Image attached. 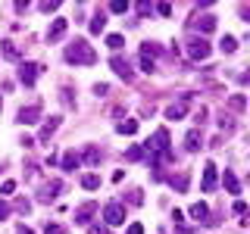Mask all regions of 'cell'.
I'll list each match as a JSON object with an SVG mask.
<instances>
[{
    "label": "cell",
    "instance_id": "cell-43",
    "mask_svg": "<svg viewBox=\"0 0 250 234\" xmlns=\"http://www.w3.org/2000/svg\"><path fill=\"white\" fill-rule=\"evenodd\" d=\"M22 147H25V150H28V147H35V137H28V135H22Z\"/></svg>",
    "mask_w": 250,
    "mask_h": 234
},
{
    "label": "cell",
    "instance_id": "cell-10",
    "mask_svg": "<svg viewBox=\"0 0 250 234\" xmlns=\"http://www.w3.org/2000/svg\"><path fill=\"white\" fill-rule=\"evenodd\" d=\"M41 119V103H31V106H22L19 109V122L22 125H31V122H38Z\"/></svg>",
    "mask_w": 250,
    "mask_h": 234
},
{
    "label": "cell",
    "instance_id": "cell-35",
    "mask_svg": "<svg viewBox=\"0 0 250 234\" xmlns=\"http://www.w3.org/2000/svg\"><path fill=\"white\" fill-rule=\"evenodd\" d=\"M16 209H19V213H25V215H28V213H31V203H28V200H19V203H16Z\"/></svg>",
    "mask_w": 250,
    "mask_h": 234
},
{
    "label": "cell",
    "instance_id": "cell-22",
    "mask_svg": "<svg viewBox=\"0 0 250 234\" xmlns=\"http://www.w3.org/2000/svg\"><path fill=\"white\" fill-rule=\"evenodd\" d=\"M125 159H128V162H141V159H144V147H141V144L128 147V150H125Z\"/></svg>",
    "mask_w": 250,
    "mask_h": 234
},
{
    "label": "cell",
    "instance_id": "cell-32",
    "mask_svg": "<svg viewBox=\"0 0 250 234\" xmlns=\"http://www.w3.org/2000/svg\"><path fill=\"white\" fill-rule=\"evenodd\" d=\"M141 69H144V72H153V69H156V62H153L150 57H141Z\"/></svg>",
    "mask_w": 250,
    "mask_h": 234
},
{
    "label": "cell",
    "instance_id": "cell-38",
    "mask_svg": "<svg viewBox=\"0 0 250 234\" xmlns=\"http://www.w3.org/2000/svg\"><path fill=\"white\" fill-rule=\"evenodd\" d=\"M244 213H247V203L238 200V203H234V215H244Z\"/></svg>",
    "mask_w": 250,
    "mask_h": 234
},
{
    "label": "cell",
    "instance_id": "cell-4",
    "mask_svg": "<svg viewBox=\"0 0 250 234\" xmlns=\"http://www.w3.org/2000/svg\"><path fill=\"white\" fill-rule=\"evenodd\" d=\"M104 222L109 225V228L125 222V206H122V203H106V206H104Z\"/></svg>",
    "mask_w": 250,
    "mask_h": 234
},
{
    "label": "cell",
    "instance_id": "cell-12",
    "mask_svg": "<svg viewBox=\"0 0 250 234\" xmlns=\"http://www.w3.org/2000/svg\"><path fill=\"white\" fill-rule=\"evenodd\" d=\"M200 144H203L200 128H191V131H188V137H185V150H188V153H197V150H200Z\"/></svg>",
    "mask_w": 250,
    "mask_h": 234
},
{
    "label": "cell",
    "instance_id": "cell-42",
    "mask_svg": "<svg viewBox=\"0 0 250 234\" xmlns=\"http://www.w3.org/2000/svg\"><path fill=\"white\" fill-rule=\"evenodd\" d=\"M203 119H207V109H203V106H200V109H197V113H194V122H203Z\"/></svg>",
    "mask_w": 250,
    "mask_h": 234
},
{
    "label": "cell",
    "instance_id": "cell-37",
    "mask_svg": "<svg viewBox=\"0 0 250 234\" xmlns=\"http://www.w3.org/2000/svg\"><path fill=\"white\" fill-rule=\"evenodd\" d=\"M128 234H144V225H141V222H131L128 225Z\"/></svg>",
    "mask_w": 250,
    "mask_h": 234
},
{
    "label": "cell",
    "instance_id": "cell-29",
    "mask_svg": "<svg viewBox=\"0 0 250 234\" xmlns=\"http://www.w3.org/2000/svg\"><path fill=\"white\" fill-rule=\"evenodd\" d=\"M219 128H222V131H234V119H231V116H219Z\"/></svg>",
    "mask_w": 250,
    "mask_h": 234
},
{
    "label": "cell",
    "instance_id": "cell-26",
    "mask_svg": "<svg viewBox=\"0 0 250 234\" xmlns=\"http://www.w3.org/2000/svg\"><path fill=\"white\" fill-rule=\"evenodd\" d=\"M116 131H119V135H135V131H138V122L135 119H125V122L116 125Z\"/></svg>",
    "mask_w": 250,
    "mask_h": 234
},
{
    "label": "cell",
    "instance_id": "cell-20",
    "mask_svg": "<svg viewBox=\"0 0 250 234\" xmlns=\"http://www.w3.org/2000/svg\"><path fill=\"white\" fill-rule=\"evenodd\" d=\"M82 187H84V191H97V187H100V175H94V172L82 175Z\"/></svg>",
    "mask_w": 250,
    "mask_h": 234
},
{
    "label": "cell",
    "instance_id": "cell-18",
    "mask_svg": "<svg viewBox=\"0 0 250 234\" xmlns=\"http://www.w3.org/2000/svg\"><path fill=\"white\" fill-rule=\"evenodd\" d=\"M191 218H194V222H207V218H209V206H207V203H194V206H191Z\"/></svg>",
    "mask_w": 250,
    "mask_h": 234
},
{
    "label": "cell",
    "instance_id": "cell-11",
    "mask_svg": "<svg viewBox=\"0 0 250 234\" xmlns=\"http://www.w3.org/2000/svg\"><path fill=\"white\" fill-rule=\"evenodd\" d=\"M216 181H219V172H216V166L213 162H207V166H203V191H216Z\"/></svg>",
    "mask_w": 250,
    "mask_h": 234
},
{
    "label": "cell",
    "instance_id": "cell-39",
    "mask_svg": "<svg viewBox=\"0 0 250 234\" xmlns=\"http://www.w3.org/2000/svg\"><path fill=\"white\" fill-rule=\"evenodd\" d=\"M128 203H135V206H138V203H144V197H141V191H131V194H128Z\"/></svg>",
    "mask_w": 250,
    "mask_h": 234
},
{
    "label": "cell",
    "instance_id": "cell-23",
    "mask_svg": "<svg viewBox=\"0 0 250 234\" xmlns=\"http://www.w3.org/2000/svg\"><path fill=\"white\" fill-rule=\"evenodd\" d=\"M222 181H225V187H229V194H234V197L241 194V181L231 175V172H225V178H222Z\"/></svg>",
    "mask_w": 250,
    "mask_h": 234
},
{
    "label": "cell",
    "instance_id": "cell-7",
    "mask_svg": "<svg viewBox=\"0 0 250 234\" xmlns=\"http://www.w3.org/2000/svg\"><path fill=\"white\" fill-rule=\"evenodd\" d=\"M97 200H88V203H82V206L75 209V225H88L91 218H94V213H97Z\"/></svg>",
    "mask_w": 250,
    "mask_h": 234
},
{
    "label": "cell",
    "instance_id": "cell-34",
    "mask_svg": "<svg viewBox=\"0 0 250 234\" xmlns=\"http://www.w3.org/2000/svg\"><path fill=\"white\" fill-rule=\"evenodd\" d=\"M41 10H44V13H57V10H60V0H50V3H41Z\"/></svg>",
    "mask_w": 250,
    "mask_h": 234
},
{
    "label": "cell",
    "instance_id": "cell-8",
    "mask_svg": "<svg viewBox=\"0 0 250 234\" xmlns=\"http://www.w3.org/2000/svg\"><path fill=\"white\" fill-rule=\"evenodd\" d=\"M66 28H69V22H66V19H53V25L47 28V41H50V44L62 41V38H66Z\"/></svg>",
    "mask_w": 250,
    "mask_h": 234
},
{
    "label": "cell",
    "instance_id": "cell-27",
    "mask_svg": "<svg viewBox=\"0 0 250 234\" xmlns=\"http://www.w3.org/2000/svg\"><path fill=\"white\" fill-rule=\"evenodd\" d=\"M219 47H222V53H234V50H238V41H234L231 35H225V38H222V44H219Z\"/></svg>",
    "mask_w": 250,
    "mask_h": 234
},
{
    "label": "cell",
    "instance_id": "cell-25",
    "mask_svg": "<svg viewBox=\"0 0 250 234\" xmlns=\"http://www.w3.org/2000/svg\"><path fill=\"white\" fill-rule=\"evenodd\" d=\"M104 28H106V16H104V13H97V16L91 19V35H100Z\"/></svg>",
    "mask_w": 250,
    "mask_h": 234
},
{
    "label": "cell",
    "instance_id": "cell-19",
    "mask_svg": "<svg viewBox=\"0 0 250 234\" xmlns=\"http://www.w3.org/2000/svg\"><path fill=\"white\" fill-rule=\"evenodd\" d=\"M229 109H231V113H244V109H247L244 94H231V97H229Z\"/></svg>",
    "mask_w": 250,
    "mask_h": 234
},
{
    "label": "cell",
    "instance_id": "cell-24",
    "mask_svg": "<svg viewBox=\"0 0 250 234\" xmlns=\"http://www.w3.org/2000/svg\"><path fill=\"white\" fill-rule=\"evenodd\" d=\"M169 184L175 187V191H188V184H191V178H188L185 172H182V175H172V178H169Z\"/></svg>",
    "mask_w": 250,
    "mask_h": 234
},
{
    "label": "cell",
    "instance_id": "cell-41",
    "mask_svg": "<svg viewBox=\"0 0 250 234\" xmlns=\"http://www.w3.org/2000/svg\"><path fill=\"white\" fill-rule=\"evenodd\" d=\"M62 103H66V106H75V103H72V91H69V88L62 91Z\"/></svg>",
    "mask_w": 250,
    "mask_h": 234
},
{
    "label": "cell",
    "instance_id": "cell-3",
    "mask_svg": "<svg viewBox=\"0 0 250 234\" xmlns=\"http://www.w3.org/2000/svg\"><path fill=\"white\" fill-rule=\"evenodd\" d=\"M141 147H144V153H166L169 150V131L166 128L153 131V137H147V144H141Z\"/></svg>",
    "mask_w": 250,
    "mask_h": 234
},
{
    "label": "cell",
    "instance_id": "cell-17",
    "mask_svg": "<svg viewBox=\"0 0 250 234\" xmlns=\"http://www.w3.org/2000/svg\"><path fill=\"white\" fill-rule=\"evenodd\" d=\"M78 166H82V156H78L75 150H69L66 156H62V169H66V172H75Z\"/></svg>",
    "mask_w": 250,
    "mask_h": 234
},
{
    "label": "cell",
    "instance_id": "cell-46",
    "mask_svg": "<svg viewBox=\"0 0 250 234\" xmlns=\"http://www.w3.org/2000/svg\"><path fill=\"white\" fill-rule=\"evenodd\" d=\"M0 109H3V100H0Z\"/></svg>",
    "mask_w": 250,
    "mask_h": 234
},
{
    "label": "cell",
    "instance_id": "cell-14",
    "mask_svg": "<svg viewBox=\"0 0 250 234\" xmlns=\"http://www.w3.org/2000/svg\"><path fill=\"white\" fill-rule=\"evenodd\" d=\"M60 116H50V119H47L44 125H41V140L47 144V140H50V135H57V128H60Z\"/></svg>",
    "mask_w": 250,
    "mask_h": 234
},
{
    "label": "cell",
    "instance_id": "cell-5",
    "mask_svg": "<svg viewBox=\"0 0 250 234\" xmlns=\"http://www.w3.org/2000/svg\"><path fill=\"white\" fill-rule=\"evenodd\" d=\"M109 66H113V72L122 78V81H135V72H131V62L128 59H122L119 53H116L113 59H109Z\"/></svg>",
    "mask_w": 250,
    "mask_h": 234
},
{
    "label": "cell",
    "instance_id": "cell-2",
    "mask_svg": "<svg viewBox=\"0 0 250 234\" xmlns=\"http://www.w3.org/2000/svg\"><path fill=\"white\" fill-rule=\"evenodd\" d=\"M185 47H188V57H191L194 62L209 59V50H213V47L207 44V38H191V41H188Z\"/></svg>",
    "mask_w": 250,
    "mask_h": 234
},
{
    "label": "cell",
    "instance_id": "cell-40",
    "mask_svg": "<svg viewBox=\"0 0 250 234\" xmlns=\"http://www.w3.org/2000/svg\"><path fill=\"white\" fill-rule=\"evenodd\" d=\"M156 13H160V16H172V6L169 3H160V6H156Z\"/></svg>",
    "mask_w": 250,
    "mask_h": 234
},
{
    "label": "cell",
    "instance_id": "cell-15",
    "mask_svg": "<svg viewBox=\"0 0 250 234\" xmlns=\"http://www.w3.org/2000/svg\"><path fill=\"white\" fill-rule=\"evenodd\" d=\"M191 28H200L203 35H207V31H213V28H216V16H197V19L191 22Z\"/></svg>",
    "mask_w": 250,
    "mask_h": 234
},
{
    "label": "cell",
    "instance_id": "cell-16",
    "mask_svg": "<svg viewBox=\"0 0 250 234\" xmlns=\"http://www.w3.org/2000/svg\"><path fill=\"white\" fill-rule=\"evenodd\" d=\"M0 53H3V59L19 62V47H16L13 41H3V44H0Z\"/></svg>",
    "mask_w": 250,
    "mask_h": 234
},
{
    "label": "cell",
    "instance_id": "cell-6",
    "mask_svg": "<svg viewBox=\"0 0 250 234\" xmlns=\"http://www.w3.org/2000/svg\"><path fill=\"white\" fill-rule=\"evenodd\" d=\"M38 75H41V66H38V62H22L19 66V81L25 84V88H31V84L38 81Z\"/></svg>",
    "mask_w": 250,
    "mask_h": 234
},
{
    "label": "cell",
    "instance_id": "cell-31",
    "mask_svg": "<svg viewBox=\"0 0 250 234\" xmlns=\"http://www.w3.org/2000/svg\"><path fill=\"white\" fill-rule=\"evenodd\" d=\"M109 13H128V0H113V3H109Z\"/></svg>",
    "mask_w": 250,
    "mask_h": 234
},
{
    "label": "cell",
    "instance_id": "cell-36",
    "mask_svg": "<svg viewBox=\"0 0 250 234\" xmlns=\"http://www.w3.org/2000/svg\"><path fill=\"white\" fill-rule=\"evenodd\" d=\"M16 191V181H3V187H0V194H3V197H6V194H13Z\"/></svg>",
    "mask_w": 250,
    "mask_h": 234
},
{
    "label": "cell",
    "instance_id": "cell-45",
    "mask_svg": "<svg viewBox=\"0 0 250 234\" xmlns=\"http://www.w3.org/2000/svg\"><path fill=\"white\" fill-rule=\"evenodd\" d=\"M19 234H35V231H31V228H22V231H19Z\"/></svg>",
    "mask_w": 250,
    "mask_h": 234
},
{
    "label": "cell",
    "instance_id": "cell-21",
    "mask_svg": "<svg viewBox=\"0 0 250 234\" xmlns=\"http://www.w3.org/2000/svg\"><path fill=\"white\" fill-rule=\"evenodd\" d=\"M100 159H104V153H100L97 147H88V150H84V162H88V166H100Z\"/></svg>",
    "mask_w": 250,
    "mask_h": 234
},
{
    "label": "cell",
    "instance_id": "cell-13",
    "mask_svg": "<svg viewBox=\"0 0 250 234\" xmlns=\"http://www.w3.org/2000/svg\"><path fill=\"white\" fill-rule=\"evenodd\" d=\"M185 116H188V100L166 106V119H169V122H178V119H185Z\"/></svg>",
    "mask_w": 250,
    "mask_h": 234
},
{
    "label": "cell",
    "instance_id": "cell-30",
    "mask_svg": "<svg viewBox=\"0 0 250 234\" xmlns=\"http://www.w3.org/2000/svg\"><path fill=\"white\" fill-rule=\"evenodd\" d=\"M122 44H125L122 35H109V38H106V47H113V50H122Z\"/></svg>",
    "mask_w": 250,
    "mask_h": 234
},
{
    "label": "cell",
    "instance_id": "cell-33",
    "mask_svg": "<svg viewBox=\"0 0 250 234\" xmlns=\"http://www.w3.org/2000/svg\"><path fill=\"white\" fill-rule=\"evenodd\" d=\"M6 218H10V203L0 200V222H6Z\"/></svg>",
    "mask_w": 250,
    "mask_h": 234
},
{
    "label": "cell",
    "instance_id": "cell-9",
    "mask_svg": "<svg viewBox=\"0 0 250 234\" xmlns=\"http://www.w3.org/2000/svg\"><path fill=\"white\" fill-rule=\"evenodd\" d=\"M60 191H62V181H50V184H44L41 191H38V200H41V203H53Z\"/></svg>",
    "mask_w": 250,
    "mask_h": 234
},
{
    "label": "cell",
    "instance_id": "cell-28",
    "mask_svg": "<svg viewBox=\"0 0 250 234\" xmlns=\"http://www.w3.org/2000/svg\"><path fill=\"white\" fill-rule=\"evenodd\" d=\"M44 234H69V228H66V225H60V222H47Z\"/></svg>",
    "mask_w": 250,
    "mask_h": 234
},
{
    "label": "cell",
    "instance_id": "cell-1",
    "mask_svg": "<svg viewBox=\"0 0 250 234\" xmlns=\"http://www.w3.org/2000/svg\"><path fill=\"white\" fill-rule=\"evenodd\" d=\"M66 62H72V66H94V62H97V53H94V47L84 41V38H75V41L66 47Z\"/></svg>",
    "mask_w": 250,
    "mask_h": 234
},
{
    "label": "cell",
    "instance_id": "cell-44",
    "mask_svg": "<svg viewBox=\"0 0 250 234\" xmlns=\"http://www.w3.org/2000/svg\"><path fill=\"white\" fill-rule=\"evenodd\" d=\"M91 234H109V228H100L97 225V228H91Z\"/></svg>",
    "mask_w": 250,
    "mask_h": 234
}]
</instances>
